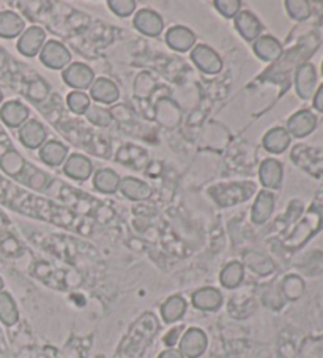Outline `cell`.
<instances>
[{"label": "cell", "instance_id": "f546056e", "mask_svg": "<svg viewBox=\"0 0 323 358\" xmlns=\"http://www.w3.org/2000/svg\"><path fill=\"white\" fill-rule=\"evenodd\" d=\"M315 85V73L314 66L303 65L296 73V90L301 98H309L314 92Z\"/></svg>", "mask_w": 323, "mask_h": 358}, {"label": "cell", "instance_id": "ab89813d", "mask_svg": "<svg viewBox=\"0 0 323 358\" xmlns=\"http://www.w3.org/2000/svg\"><path fill=\"white\" fill-rule=\"evenodd\" d=\"M158 358H185V357L182 355V352H180V350L169 348V349H166V350L161 352V354L158 355Z\"/></svg>", "mask_w": 323, "mask_h": 358}, {"label": "cell", "instance_id": "8d00e7d4", "mask_svg": "<svg viewBox=\"0 0 323 358\" xmlns=\"http://www.w3.org/2000/svg\"><path fill=\"white\" fill-rule=\"evenodd\" d=\"M49 94V85L43 81V79H36V81H32L29 84L27 89V95L30 100L34 101H43Z\"/></svg>", "mask_w": 323, "mask_h": 358}, {"label": "cell", "instance_id": "6da1fadb", "mask_svg": "<svg viewBox=\"0 0 323 358\" xmlns=\"http://www.w3.org/2000/svg\"><path fill=\"white\" fill-rule=\"evenodd\" d=\"M254 191H256L254 183H227L216 185V187L208 189V193L213 196V199L221 207H231L235 203L245 202L247 197L254 194Z\"/></svg>", "mask_w": 323, "mask_h": 358}, {"label": "cell", "instance_id": "f35d334b", "mask_svg": "<svg viewBox=\"0 0 323 358\" xmlns=\"http://www.w3.org/2000/svg\"><path fill=\"white\" fill-rule=\"evenodd\" d=\"M46 183H48V177L45 172H41V171H34L32 174H30V177L27 178L29 187H32L35 189H43Z\"/></svg>", "mask_w": 323, "mask_h": 358}, {"label": "cell", "instance_id": "2e32d148", "mask_svg": "<svg viewBox=\"0 0 323 358\" xmlns=\"http://www.w3.org/2000/svg\"><path fill=\"white\" fill-rule=\"evenodd\" d=\"M273 208H275V196L268 191H260L256 202L252 206L251 221L256 224H264L271 217Z\"/></svg>", "mask_w": 323, "mask_h": 358}, {"label": "cell", "instance_id": "3957f363", "mask_svg": "<svg viewBox=\"0 0 323 358\" xmlns=\"http://www.w3.org/2000/svg\"><path fill=\"white\" fill-rule=\"evenodd\" d=\"M191 59L199 70L207 75H218L222 70V59L207 45H199L191 52Z\"/></svg>", "mask_w": 323, "mask_h": 358}, {"label": "cell", "instance_id": "d6a6232c", "mask_svg": "<svg viewBox=\"0 0 323 358\" xmlns=\"http://www.w3.org/2000/svg\"><path fill=\"white\" fill-rule=\"evenodd\" d=\"M85 117L93 123V125H98V127H108L110 125V122H113L110 110L104 109L101 106H90L89 110L85 113Z\"/></svg>", "mask_w": 323, "mask_h": 358}, {"label": "cell", "instance_id": "83f0119b", "mask_svg": "<svg viewBox=\"0 0 323 358\" xmlns=\"http://www.w3.org/2000/svg\"><path fill=\"white\" fill-rule=\"evenodd\" d=\"M289 133L284 128H273L264 138V147L271 153H282L289 147Z\"/></svg>", "mask_w": 323, "mask_h": 358}, {"label": "cell", "instance_id": "e0dca14e", "mask_svg": "<svg viewBox=\"0 0 323 358\" xmlns=\"http://www.w3.org/2000/svg\"><path fill=\"white\" fill-rule=\"evenodd\" d=\"M24 27H26V21L15 11L7 10L0 13V36L2 38H16L22 34Z\"/></svg>", "mask_w": 323, "mask_h": 358}, {"label": "cell", "instance_id": "4dcf8cb0", "mask_svg": "<svg viewBox=\"0 0 323 358\" xmlns=\"http://www.w3.org/2000/svg\"><path fill=\"white\" fill-rule=\"evenodd\" d=\"M303 291H304V282L301 278L290 275L282 281V294L285 295V299L296 300L298 297H301Z\"/></svg>", "mask_w": 323, "mask_h": 358}, {"label": "cell", "instance_id": "7c38bea8", "mask_svg": "<svg viewBox=\"0 0 323 358\" xmlns=\"http://www.w3.org/2000/svg\"><path fill=\"white\" fill-rule=\"evenodd\" d=\"M92 162L89 158H85L84 155H79V153H73L66 158L65 166H64V172L65 174L73 178V180H87L92 174Z\"/></svg>", "mask_w": 323, "mask_h": 358}, {"label": "cell", "instance_id": "ba28073f", "mask_svg": "<svg viewBox=\"0 0 323 358\" xmlns=\"http://www.w3.org/2000/svg\"><path fill=\"white\" fill-rule=\"evenodd\" d=\"M20 141L27 149H41L46 142V129L38 120H27L20 128Z\"/></svg>", "mask_w": 323, "mask_h": 358}, {"label": "cell", "instance_id": "60d3db41", "mask_svg": "<svg viewBox=\"0 0 323 358\" xmlns=\"http://www.w3.org/2000/svg\"><path fill=\"white\" fill-rule=\"evenodd\" d=\"M180 330H182V329H175V330H172V331L167 333V336L164 338L166 345H169V348H172V345L177 343V338H178Z\"/></svg>", "mask_w": 323, "mask_h": 358}, {"label": "cell", "instance_id": "d4e9b609", "mask_svg": "<svg viewBox=\"0 0 323 358\" xmlns=\"http://www.w3.org/2000/svg\"><path fill=\"white\" fill-rule=\"evenodd\" d=\"M120 180L115 171L113 169H101L95 174V178H93V185L95 188L99 191V193L104 194H113L117 189L120 188Z\"/></svg>", "mask_w": 323, "mask_h": 358}, {"label": "cell", "instance_id": "4fadbf2b", "mask_svg": "<svg viewBox=\"0 0 323 358\" xmlns=\"http://www.w3.org/2000/svg\"><path fill=\"white\" fill-rule=\"evenodd\" d=\"M222 300V294L215 287H202L192 294V305L201 311L220 310Z\"/></svg>", "mask_w": 323, "mask_h": 358}, {"label": "cell", "instance_id": "4316f807", "mask_svg": "<svg viewBox=\"0 0 323 358\" xmlns=\"http://www.w3.org/2000/svg\"><path fill=\"white\" fill-rule=\"evenodd\" d=\"M245 278V267L241 262H229L224 268H222L220 275V281L226 289H235L238 287Z\"/></svg>", "mask_w": 323, "mask_h": 358}, {"label": "cell", "instance_id": "52a82bcc", "mask_svg": "<svg viewBox=\"0 0 323 358\" xmlns=\"http://www.w3.org/2000/svg\"><path fill=\"white\" fill-rule=\"evenodd\" d=\"M46 41V34L41 27H30L21 35L20 41H17V51L26 57H35L38 54Z\"/></svg>", "mask_w": 323, "mask_h": 358}, {"label": "cell", "instance_id": "30bf717a", "mask_svg": "<svg viewBox=\"0 0 323 358\" xmlns=\"http://www.w3.org/2000/svg\"><path fill=\"white\" fill-rule=\"evenodd\" d=\"M0 119L10 128H21L29 119V109L21 101H7L0 108Z\"/></svg>", "mask_w": 323, "mask_h": 358}, {"label": "cell", "instance_id": "7a4b0ae2", "mask_svg": "<svg viewBox=\"0 0 323 358\" xmlns=\"http://www.w3.org/2000/svg\"><path fill=\"white\" fill-rule=\"evenodd\" d=\"M207 345L208 338L205 335V331L197 329V327H191V329L183 333L182 339H180L178 350L182 352L185 358H199L207 350Z\"/></svg>", "mask_w": 323, "mask_h": 358}, {"label": "cell", "instance_id": "ac0fdd59", "mask_svg": "<svg viewBox=\"0 0 323 358\" xmlns=\"http://www.w3.org/2000/svg\"><path fill=\"white\" fill-rule=\"evenodd\" d=\"M188 303L182 295H172L161 305V317L166 324H173L185 316Z\"/></svg>", "mask_w": 323, "mask_h": 358}, {"label": "cell", "instance_id": "277c9868", "mask_svg": "<svg viewBox=\"0 0 323 358\" xmlns=\"http://www.w3.org/2000/svg\"><path fill=\"white\" fill-rule=\"evenodd\" d=\"M40 52L43 65L51 68V70H62V68H65L71 60L70 51H68L62 43L55 40L48 41Z\"/></svg>", "mask_w": 323, "mask_h": 358}, {"label": "cell", "instance_id": "d6986e66", "mask_svg": "<svg viewBox=\"0 0 323 358\" xmlns=\"http://www.w3.org/2000/svg\"><path fill=\"white\" fill-rule=\"evenodd\" d=\"M120 193L131 201H145L152 196V188L134 177H125L120 180Z\"/></svg>", "mask_w": 323, "mask_h": 358}, {"label": "cell", "instance_id": "5b68a950", "mask_svg": "<svg viewBox=\"0 0 323 358\" xmlns=\"http://www.w3.org/2000/svg\"><path fill=\"white\" fill-rule=\"evenodd\" d=\"M64 81L66 85L76 89V90H84V89H90V85L95 81V75L90 70L89 66L80 64V62H76V64H71L64 71Z\"/></svg>", "mask_w": 323, "mask_h": 358}, {"label": "cell", "instance_id": "d590c367", "mask_svg": "<svg viewBox=\"0 0 323 358\" xmlns=\"http://www.w3.org/2000/svg\"><path fill=\"white\" fill-rule=\"evenodd\" d=\"M108 5L109 8L120 17H128L129 15H133L136 11V7H138L134 0H109Z\"/></svg>", "mask_w": 323, "mask_h": 358}, {"label": "cell", "instance_id": "cb8c5ba5", "mask_svg": "<svg viewBox=\"0 0 323 358\" xmlns=\"http://www.w3.org/2000/svg\"><path fill=\"white\" fill-rule=\"evenodd\" d=\"M157 119L159 123H163L167 128H173L178 125L180 119H182V110L178 109V106L169 98H163L158 103V109H157Z\"/></svg>", "mask_w": 323, "mask_h": 358}, {"label": "cell", "instance_id": "9c48e42d", "mask_svg": "<svg viewBox=\"0 0 323 358\" xmlns=\"http://www.w3.org/2000/svg\"><path fill=\"white\" fill-rule=\"evenodd\" d=\"M0 168L11 177H20V174H24L26 163H24V158L20 153L13 149L11 142L0 147Z\"/></svg>", "mask_w": 323, "mask_h": 358}, {"label": "cell", "instance_id": "1f68e13d", "mask_svg": "<svg viewBox=\"0 0 323 358\" xmlns=\"http://www.w3.org/2000/svg\"><path fill=\"white\" fill-rule=\"evenodd\" d=\"M66 104L74 114H85L90 108V96L82 92H71L66 96Z\"/></svg>", "mask_w": 323, "mask_h": 358}, {"label": "cell", "instance_id": "44dd1931", "mask_svg": "<svg viewBox=\"0 0 323 358\" xmlns=\"http://www.w3.org/2000/svg\"><path fill=\"white\" fill-rule=\"evenodd\" d=\"M254 52L257 54V57H260L265 62H275L282 54V48L279 45V41L273 38L270 35H264L259 36L254 43Z\"/></svg>", "mask_w": 323, "mask_h": 358}, {"label": "cell", "instance_id": "e575fe53", "mask_svg": "<svg viewBox=\"0 0 323 358\" xmlns=\"http://www.w3.org/2000/svg\"><path fill=\"white\" fill-rule=\"evenodd\" d=\"M213 5L224 17H235L241 10L240 0H215Z\"/></svg>", "mask_w": 323, "mask_h": 358}, {"label": "cell", "instance_id": "9a60e30c", "mask_svg": "<svg viewBox=\"0 0 323 358\" xmlns=\"http://www.w3.org/2000/svg\"><path fill=\"white\" fill-rule=\"evenodd\" d=\"M166 43L178 52H186L194 46L196 35L192 34V30L189 29H186L183 26H175L171 27L169 32L166 34Z\"/></svg>", "mask_w": 323, "mask_h": 358}, {"label": "cell", "instance_id": "bcb514c9", "mask_svg": "<svg viewBox=\"0 0 323 358\" xmlns=\"http://www.w3.org/2000/svg\"><path fill=\"white\" fill-rule=\"evenodd\" d=\"M2 100H3V95H2V90H0V103H2Z\"/></svg>", "mask_w": 323, "mask_h": 358}, {"label": "cell", "instance_id": "74e56055", "mask_svg": "<svg viewBox=\"0 0 323 358\" xmlns=\"http://www.w3.org/2000/svg\"><path fill=\"white\" fill-rule=\"evenodd\" d=\"M285 7H287L290 16L295 17V20H298V21L306 20V17L309 16V3L308 2H287L285 3Z\"/></svg>", "mask_w": 323, "mask_h": 358}, {"label": "cell", "instance_id": "5bb4252c", "mask_svg": "<svg viewBox=\"0 0 323 358\" xmlns=\"http://www.w3.org/2000/svg\"><path fill=\"white\" fill-rule=\"evenodd\" d=\"M90 96L98 103L113 104L119 100L120 92L113 81H109L106 78H99L90 85Z\"/></svg>", "mask_w": 323, "mask_h": 358}, {"label": "cell", "instance_id": "7bdbcfd3", "mask_svg": "<svg viewBox=\"0 0 323 358\" xmlns=\"http://www.w3.org/2000/svg\"><path fill=\"white\" fill-rule=\"evenodd\" d=\"M5 64H7V54H5L3 51H0V70L5 66Z\"/></svg>", "mask_w": 323, "mask_h": 358}, {"label": "cell", "instance_id": "b9f144b4", "mask_svg": "<svg viewBox=\"0 0 323 358\" xmlns=\"http://www.w3.org/2000/svg\"><path fill=\"white\" fill-rule=\"evenodd\" d=\"M315 108H319L320 110H323V85H322V89L319 90V94H317V98H315Z\"/></svg>", "mask_w": 323, "mask_h": 358}, {"label": "cell", "instance_id": "f1b7e54d", "mask_svg": "<svg viewBox=\"0 0 323 358\" xmlns=\"http://www.w3.org/2000/svg\"><path fill=\"white\" fill-rule=\"evenodd\" d=\"M20 320L16 301L8 292H0V322L7 327L15 325Z\"/></svg>", "mask_w": 323, "mask_h": 358}, {"label": "cell", "instance_id": "603a6c76", "mask_svg": "<svg viewBox=\"0 0 323 358\" xmlns=\"http://www.w3.org/2000/svg\"><path fill=\"white\" fill-rule=\"evenodd\" d=\"M243 261L247 268L260 276H268L275 271V262H273L268 256L262 255V252L247 251L245 252Z\"/></svg>", "mask_w": 323, "mask_h": 358}, {"label": "cell", "instance_id": "836d02e7", "mask_svg": "<svg viewBox=\"0 0 323 358\" xmlns=\"http://www.w3.org/2000/svg\"><path fill=\"white\" fill-rule=\"evenodd\" d=\"M155 87H157V84H155L152 76H148L147 73H142V75H139L138 79H136L134 94L139 98H147L152 94Z\"/></svg>", "mask_w": 323, "mask_h": 358}, {"label": "cell", "instance_id": "ffe728a7", "mask_svg": "<svg viewBox=\"0 0 323 358\" xmlns=\"http://www.w3.org/2000/svg\"><path fill=\"white\" fill-rule=\"evenodd\" d=\"M260 182L265 188H279L282 182V166L276 159H265L259 169Z\"/></svg>", "mask_w": 323, "mask_h": 358}, {"label": "cell", "instance_id": "f6af8a7d", "mask_svg": "<svg viewBox=\"0 0 323 358\" xmlns=\"http://www.w3.org/2000/svg\"><path fill=\"white\" fill-rule=\"evenodd\" d=\"M3 291V280H2V276H0V292Z\"/></svg>", "mask_w": 323, "mask_h": 358}, {"label": "cell", "instance_id": "ee69618b", "mask_svg": "<svg viewBox=\"0 0 323 358\" xmlns=\"http://www.w3.org/2000/svg\"><path fill=\"white\" fill-rule=\"evenodd\" d=\"M3 226H5V217L0 213V227H3Z\"/></svg>", "mask_w": 323, "mask_h": 358}, {"label": "cell", "instance_id": "8fae6325", "mask_svg": "<svg viewBox=\"0 0 323 358\" xmlns=\"http://www.w3.org/2000/svg\"><path fill=\"white\" fill-rule=\"evenodd\" d=\"M235 27L246 41L257 40L262 34V22H260L251 11H240L235 16Z\"/></svg>", "mask_w": 323, "mask_h": 358}, {"label": "cell", "instance_id": "484cf974", "mask_svg": "<svg viewBox=\"0 0 323 358\" xmlns=\"http://www.w3.org/2000/svg\"><path fill=\"white\" fill-rule=\"evenodd\" d=\"M315 127V117L309 113V110H301L296 113L289 120V131L296 136V138H303V136L309 134Z\"/></svg>", "mask_w": 323, "mask_h": 358}, {"label": "cell", "instance_id": "8992f818", "mask_svg": "<svg viewBox=\"0 0 323 358\" xmlns=\"http://www.w3.org/2000/svg\"><path fill=\"white\" fill-rule=\"evenodd\" d=\"M133 24L141 34H144L147 36H158L164 29L163 17H161V15H158L157 11H153L150 8L139 10L134 16Z\"/></svg>", "mask_w": 323, "mask_h": 358}, {"label": "cell", "instance_id": "7402d4cb", "mask_svg": "<svg viewBox=\"0 0 323 358\" xmlns=\"http://www.w3.org/2000/svg\"><path fill=\"white\" fill-rule=\"evenodd\" d=\"M68 149L59 141H48L41 145L40 158L49 166H60L66 162Z\"/></svg>", "mask_w": 323, "mask_h": 358}]
</instances>
